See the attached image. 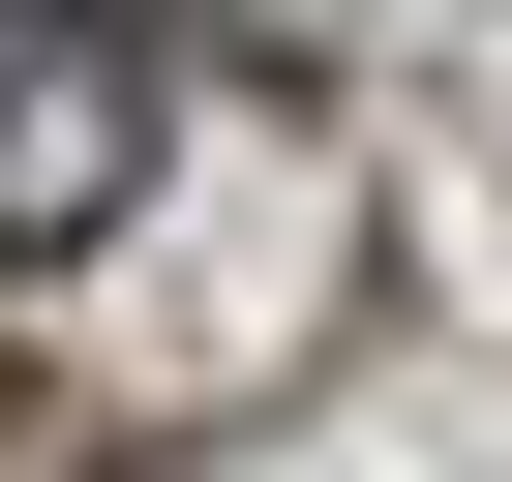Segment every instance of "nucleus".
<instances>
[{"label":"nucleus","mask_w":512,"mask_h":482,"mask_svg":"<svg viewBox=\"0 0 512 482\" xmlns=\"http://www.w3.org/2000/svg\"><path fill=\"white\" fill-rule=\"evenodd\" d=\"M181 181V61L91 0H0V272H121Z\"/></svg>","instance_id":"obj_1"}]
</instances>
